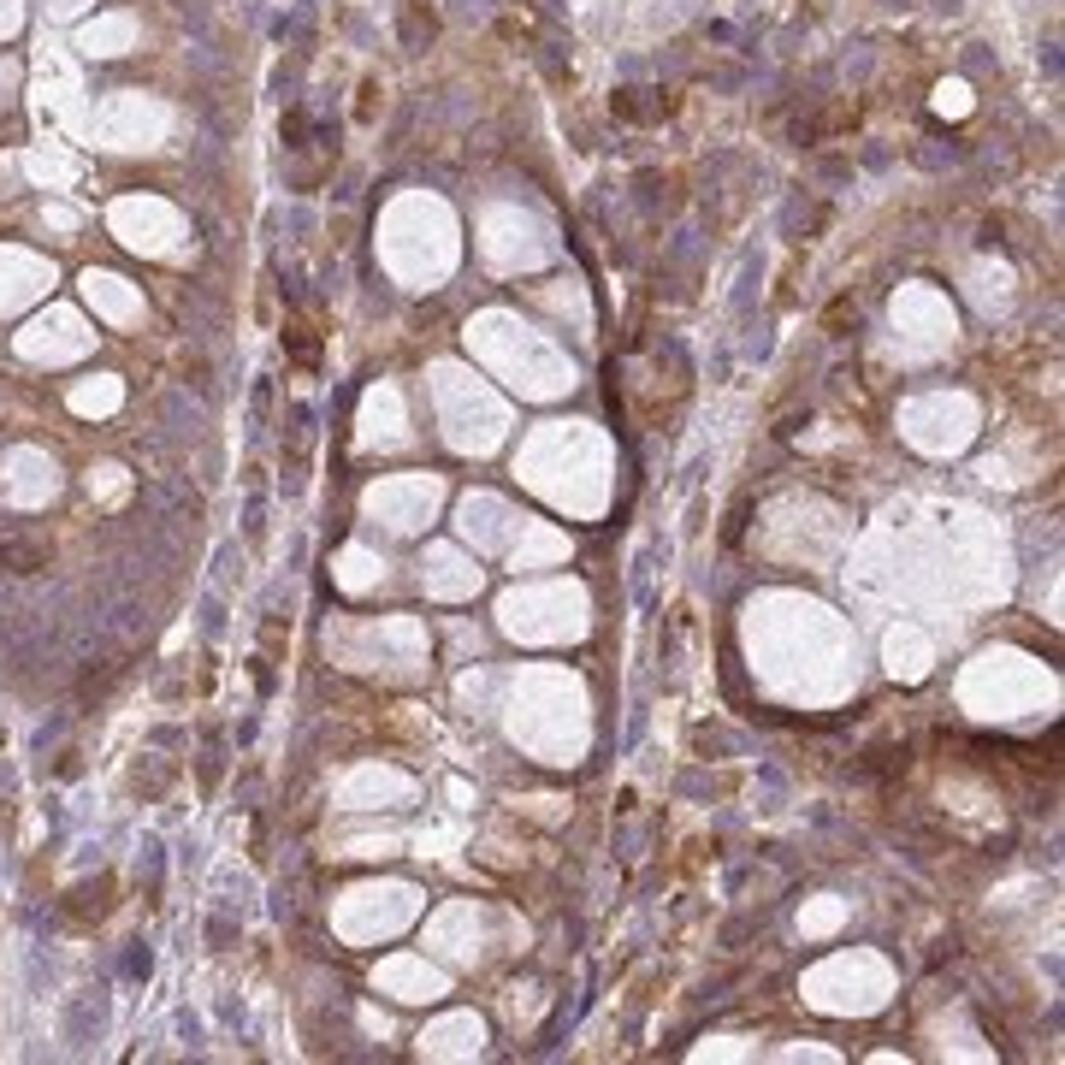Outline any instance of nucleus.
<instances>
[{
  "instance_id": "nucleus-2",
  "label": "nucleus",
  "mask_w": 1065,
  "mask_h": 1065,
  "mask_svg": "<svg viewBox=\"0 0 1065 1065\" xmlns=\"http://www.w3.org/2000/svg\"><path fill=\"white\" fill-rule=\"evenodd\" d=\"M0 568L30 574V568H42V551H36V545H6V551H0Z\"/></svg>"
},
{
  "instance_id": "nucleus-1",
  "label": "nucleus",
  "mask_w": 1065,
  "mask_h": 1065,
  "mask_svg": "<svg viewBox=\"0 0 1065 1065\" xmlns=\"http://www.w3.org/2000/svg\"><path fill=\"white\" fill-rule=\"evenodd\" d=\"M432 36H438V12H432L426 0H409V6H403V42H409V48H426Z\"/></svg>"
},
{
  "instance_id": "nucleus-3",
  "label": "nucleus",
  "mask_w": 1065,
  "mask_h": 1065,
  "mask_svg": "<svg viewBox=\"0 0 1065 1065\" xmlns=\"http://www.w3.org/2000/svg\"><path fill=\"white\" fill-rule=\"evenodd\" d=\"M284 338H290V350H296V361H302V367H314V361H320V350H314V338H308V326H290Z\"/></svg>"
}]
</instances>
